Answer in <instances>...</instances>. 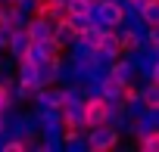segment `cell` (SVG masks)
Wrapping results in <instances>:
<instances>
[{"label":"cell","mask_w":159,"mask_h":152,"mask_svg":"<svg viewBox=\"0 0 159 152\" xmlns=\"http://www.w3.org/2000/svg\"><path fill=\"white\" fill-rule=\"evenodd\" d=\"M84 137H88V149L91 152H109L119 146L122 133L109 124H94V127H84Z\"/></svg>","instance_id":"6da1fadb"},{"label":"cell","mask_w":159,"mask_h":152,"mask_svg":"<svg viewBox=\"0 0 159 152\" xmlns=\"http://www.w3.org/2000/svg\"><path fill=\"white\" fill-rule=\"evenodd\" d=\"M88 16H91V25L116 28L119 19H122V10H119V3H103V0H94V3L88 6Z\"/></svg>","instance_id":"7a4b0ae2"},{"label":"cell","mask_w":159,"mask_h":152,"mask_svg":"<svg viewBox=\"0 0 159 152\" xmlns=\"http://www.w3.org/2000/svg\"><path fill=\"white\" fill-rule=\"evenodd\" d=\"M137 81H159V47L143 50L137 62Z\"/></svg>","instance_id":"3957f363"},{"label":"cell","mask_w":159,"mask_h":152,"mask_svg":"<svg viewBox=\"0 0 159 152\" xmlns=\"http://www.w3.org/2000/svg\"><path fill=\"white\" fill-rule=\"evenodd\" d=\"M106 118H109V109H106V99H103V96H91V99H84V127L106 124Z\"/></svg>","instance_id":"277c9868"},{"label":"cell","mask_w":159,"mask_h":152,"mask_svg":"<svg viewBox=\"0 0 159 152\" xmlns=\"http://www.w3.org/2000/svg\"><path fill=\"white\" fill-rule=\"evenodd\" d=\"M66 127H84V99H66L59 106Z\"/></svg>","instance_id":"5b68a950"},{"label":"cell","mask_w":159,"mask_h":152,"mask_svg":"<svg viewBox=\"0 0 159 152\" xmlns=\"http://www.w3.org/2000/svg\"><path fill=\"white\" fill-rule=\"evenodd\" d=\"M25 34H28V40H47L53 34V22H47L44 16H31L25 22Z\"/></svg>","instance_id":"8992f818"},{"label":"cell","mask_w":159,"mask_h":152,"mask_svg":"<svg viewBox=\"0 0 159 152\" xmlns=\"http://www.w3.org/2000/svg\"><path fill=\"white\" fill-rule=\"evenodd\" d=\"M109 78H116V81H122V84H134V81H137V68L119 56V59H112V65H109Z\"/></svg>","instance_id":"52a82bcc"},{"label":"cell","mask_w":159,"mask_h":152,"mask_svg":"<svg viewBox=\"0 0 159 152\" xmlns=\"http://www.w3.org/2000/svg\"><path fill=\"white\" fill-rule=\"evenodd\" d=\"M28 34H25V28H13V34H10V40H7V53L19 62L22 56H25V50H28Z\"/></svg>","instance_id":"ba28073f"},{"label":"cell","mask_w":159,"mask_h":152,"mask_svg":"<svg viewBox=\"0 0 159 152\" xmlns=\"http://www.w3.org/2000/svg\"><path fill=\"white\" fill-rule=\"evenodd\" d=\"M50 37H53V40L66 50V47L78 37V31H75V25H72L69 19H59V22H53V34H50Z\"/></svg>","instance_id":"9c48e42d"},{"label":"cell","mask_w":159,"mask_h":152,"mask_svg":"<svg viewBox=\"0 0 159 152\" xmlns=\"http://www.w3.org/2000/svg\"><path fill=\"white\" fill-rule=\"evenodd\" d=\"M7 93H10V103H31V96H34V87L31 84H22V81H13V84H7Z\"/></svg>","instance_id":"30bf717a"},{"label":"cell","mask_w":159,"mask_h":152,"mask_svg":"<svg viewBox=\"0 0 159 152\" xmlns=\"http://www.w3.org/2000/svg\"><path fill=\"white\" fill-rule=\"evenodd\" d=\"M16 81H22V84H31V87L38 90V65H31V62L19 59V62H16Z\"/></svg>","instance_id":"8fae6325"},{"label":"cell","mask_w":159,"mask_h":152,"mask_svg":"<svg viewBox=\"0 0 159 152\" xmlns=\"http://www.w3.org/2000/svg\"><path fill=\"white\" fill-rule=\"evenodd\" d=\"M122 93H125V84H122V81H116V78H103V81H100V96H103L106 103L122 99Z\"/></svg>","instance_id":"7c38bea8"},{"label":"cell","mask_w":159,"mask_h":152,"mask_svg":"<svg viewBox=\"0 0 159 152\" xmlns=\"http://www.w3.org/2000/svg\"><path fill=\"white\" fill-rule=\"evenodd\" d=\"M34 16H44L47 22H59V19H66V6H59V3H50V0H41Z\"/></svg>","instance_id":"4fadbf2b"},{"label":"cell","mask_w":159,"mask_h":152,"mask_svg":"<svg viewBox=\"0 0 159 152\" xmlns=\"http://www.w3.org/2000/svg\"><path fill=\"white\" fill-rule=\"evenodd\" d=\"M38 115H41V124L44 127H66L59 106H44V109H38Z\"/></svg>","instance_id":"5bb4252c"},{"label":"cell","mask_w":159,"mask_h":152,"mask_svg":"<svg viewBox=\"0 0 159 152\" xmlns=\"http://www.w3.org/2000/svg\"><path fill=\"white\" fill-rule=\"evenodd\" d=\"M103 31H106V28H100V25H88V28H81V31H78V37H81L88 47H100Z\"/></svg>","instance_id":"9a60e30c"},{"label":"cell","mask_w":159,"mask_h":152,"mask_svg":"<svg viewBox=\"0 0 159 152\" xmlns=\"http://www.w3.org/2000/svg\"><path fill=\"white\" fill-rule=\"evenodd\" d=\"M22 59H25V62H31V65H41V62H47V59H50V56H47V50H44V47H41V44H38V40H31V44H28V50H25V56H22Z\"/></svg>","instance_id":"2e32d148"},{"label":"cell","mask_w":159,"mask_h":152,"mask_svg":"<svg viewBox=\"0 0 159 152\" xmlns=\"http://www.w3.org/2000/svg\"><path fill=\"white\" fill-rule=\"evenodd\" d=\"M134 143H137V149H143V152H156V149H159V130H147V133L134 137Z\"/></svg>","instance_id":"e0dca14e"},{"label":"cell","mask_w":159,"mask_h":152,"mask_svg":"<svg viewBox=\"0 0 159 152\" xmlns=\"http://www.w3.org/2000/svg\"><path fill=\"white\" fill-rule=\"evenodd\" d=\"M140 19L153 28V25H159V0H150V3H143L140 6Z\"/></svg>","instance_id":"ac0fdd59"},{"label":"cell","mask_w":159,"mask_h":152,"mask_svg":"<svg viewBox=\"0 0 159 152\" xmlns=\"http://www.w3.org/2000/svg\"><path fill=\"white\" fill-rule=\"evenodd\" d=\"M66 19H69V22L75 25V31H81V28H88V25H91V16H88V13H78V16H66Z\"/></svg>","instance_id":"d6986e66"},{"label":"cell","mask_w":159,"mask_h":152,"mask_svg":"<svg viewBox=\"0 0 159 152\" xmlns=\"http://www.w3.org/2000/svg\"><path fill=\"white\" fill-rule=\"evenodd\" d=\"M38 3H41V0H16V6H19L25 16H34V13H38Z\"/></svg>","instance_id":"ffe728a7"},{"label":"cell","mask_w":159,"mask_h":152,"mask_svg":"<svg viewBox=\"0 0 159 152\" xmlns=\"http://www.w3.org/2000/svg\"><path fill=\"white\" fill-rule=\"evenodd\" d=\"M7 103H10V93H7V87H3V84H0V109H3Z\"/></svg>","instance_id":"44dd1931"},{"label":"cell","mask_w":159,"mask_h":152,"mask_svg":"<svg viewBox=\"0 0 159 152\" xmlns=\"http://www.w3.org/2000/svg\"><path fill=\"white\" fill-rule=\"evenodd\" d=\"M7 137H10L7 130H0V152H3V146H7Z\"/></svg>","instance_id":"7402d4cb"},{"label":"cell","mask_w":159,"mask_h":152,"mask_svg":"<svg viewBox=\"0 0 159 152\" xmlns=\"http://www.w3.org/2000/svg\"><path fill=\"white\" fill-rule=\"evenodd\" d=\"M50 3H59V6H66V3H69V0H50Z\"/></svg>","instance_id":"603a6c76"},{"label":"cell","mask_w":159,"mask_h":152,"mask_svg":"<svg viewBox=\"0 0 159 152\" xmlns=\"http://www.w3.org/2000/svg\"><path fill=\"white\" fill-rule=\"evenodd\" d=\"M103 3H119V0H103Z\"/></svg>","instance_id":"cb8c5ba5"},{"label":"cell","mask_w":159,"mask_h":152,"mask_svg":"<svg viewBox=\"0 0 159 152\" xmlns=\"http://www.w3.org/2000/svg\"><path fill=\"white\" fill-rule=\"evenodd\" d=\"M84 3H94V0H84Z\"/></svg>","instance_id":"d4e9b609"},{"label":"cell","mask_w":159,"mask_h":152,"mask_svg":"<svg viewBox=\"0 0 159 152\" xmlns=\"http://www.w3.org/2000/svg\"><path fill=\"white\" fill-rule=\"evenodd\" d=\"M7 3H16V0H7Z\"/></svg>","instance_id":"484cf974"},{"label":"cell","mask_w":159,"mask_h":152,"mask_svg":"<svg viewBox=\"0 0 159 152\" xmlns=\"http://www.w3.org/2000/svg\"><path fill=\"white\" fill-rule=\"evenodd\" d=\"M0 53H3V44H0Z\"/></svg>","instance_id":"4316f807"},{"label":"cell","mask_w":159,"mask_h":152,"mask_svg":"<svg viewBox=\"0 0 159 152\" xmlns=\"http://www.w3.org/2000/svg\"><path fill=\"white\" fill-rule=\"evenodd\" d=\"M0 3H3V0H0Z\"/></svg>","instance_id":"83f0119b"},{"label":"cell","mask_w":159,"mask_h":152,"mask_svg":"<svg viewBox=\"0 0 159 152\" xmlns=\"http://www.w3.org/2000/svg\"><path fill=\"white\" fill-rule=\"evenodd\" d=\"M147 3H150V0H147Z\"/></svg>","instance_id":"f1b7e54d"}]
</instances>
